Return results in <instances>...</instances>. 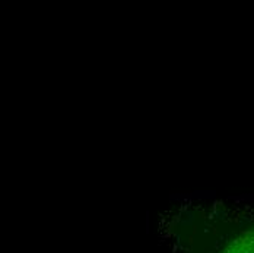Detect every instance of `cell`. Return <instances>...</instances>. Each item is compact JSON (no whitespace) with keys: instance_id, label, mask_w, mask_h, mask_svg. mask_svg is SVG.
I'll list each match as a JSON object with an SVG mask.
<instances>
[{"instance_id":"1","label":"cell","mask_w":254,"mask_h":253,"mask_svg":"<svg viewBox=\"0 0 254 253\" xmlns=\"http://www.w3.org/2000/svg\"><path fill=\"white\" fill-rule=\"evenodd\" d=\"M191 253H254V223L227 224L193 242Z\"/></svg>"}]
</instances>
